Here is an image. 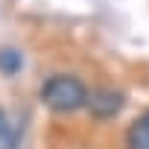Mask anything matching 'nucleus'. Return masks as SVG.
<instances>
[{
  "label": "nucleus",
  "instance_id": "obj_1",
  "mask_svg": "<svg viewBox=\"0 0 149 149\" xmlns=\"http://www.w3.org/2000/svg\"><path fill=\"white\" fill-rule=\"evenodd\" d=\"M88 94L91 91L85 88V82L73 73H53L41 85V102L56 114H67L88 105Z\"/></svg>",
  "mask_w": 149,
  "mask_h": 149
},
{
  "label": "nucleus",
  "instance_id": "obj_4",
  "mask_svg": "<svg viewBox=\"0 0 149 149\" xmlns=\"http://www.w3.org/2000/svg\"><path fill=\"white\" fill-rule=\"evenodd\" d=\"M126 146L129 149H149V111H143L126 132Z\"/></svg>",
  "mask_w": 149,
  "mask_h": 149
},
{
  "label": "nucleus",
  "instance_id": "obj_5",
  "mask_svg": "<svg viewBox=\"0 0 149 149\" xmlns=\"http://www.w3.org/2000/svg\"><path fill=\"white\" fill-rule=\"evenodd\" d=\"M21 67H24L21 50H15V47L0 50V73H3V76H15V73H21Z\"/></svg>",
  "mask_w": 149,
  "mask_h": 149
},
{
  "label": "nucleus",
  "instance_id": "obj_3",
  "mask_svg": "<svg viewBox=\"0 0 149 149\" xmlns=\"http://www.w3.org/2000/svg\"><path fill=\"white\" fill-rule=\"evenodd\" d=\"M24 120H12L6 111H0V149H15L21 143Z\"/></svg>",
  "mask_w": 149,
  "mask_h": 149
},
{
  "label": "nucleus",
  "instance_id": "obj_2",
  "mask_svg": "<svg viewBox=\"0 0 149 149\" xmlns=\"http://www.w3.org/2000/svg\"><path fill=\"white\" fill-rule=\"evenodd\" d=\"M126 97L117 91V88H97L88 94V111L97 117V120H111L120 114Z\"/></svg>",
  "mask_w": 149,
  "mask_h": 149
}]
</instances>
